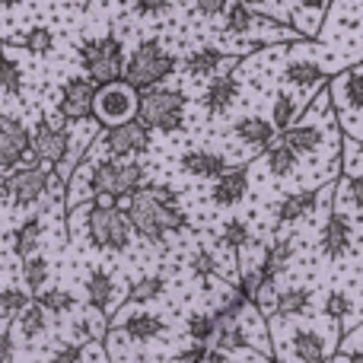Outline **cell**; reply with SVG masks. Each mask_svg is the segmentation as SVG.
Segmentation results:
<instances>
[{
	"instance_id": "1",
	"label": "cell",
	"mask_w": 363,
	"mask_h": 363,
	"mask_svg": "<svg viewBox=\"0 0 363 363\" xmlns=\"http://www.w3.org/2000/svg\"><path fill=\"white\" fill-rule=\"evenodd\" d=\"M128 217L134 223V233L153 245H163L169 233H179L188 226L185 211L179 207V191L169 185H144L128 198Z\"/></svg>"
},
{
	"instance_id": "2",
	"label": "cell",
	"mask_w": 363,
	"mask_h": 363,
	"mask_svg": "<svg viewBox=\"0 0 363 363\" xmlns=\"http://www.w3.org/2000/svg\"><path fill=\"white\" fill-rule=\"evenodd\" d=\"M83 220V236L93 249L102 252H128L134 236V223L128 217V211H121L118 204L115 207H102L96 201H86V204L74 207Z\"/></svg>"
},
{
	"instance_id": "3",
	"label": "cell",
	"mask_w": 363,
	"mask_h": 363,
	"mask_svg": "<svg viewBox=\"0 0 363 363\" xmlns=\"http://www.w3.org/2000/svg\"><path fill=\"white\" fill-rule=\"evenodd\" d=\"M179 67V57L166 48L160 38H144V42L134 45V51L128 55L125 64V80L131 83L138 93L144 89L160 86L163 80H169Z\"/></svg>"
},
{
	"instance_id": "4",
	"label": "cell",
	"mask_w": 363,
	"mask_h": 363,
	"mask_svg": "<svg viewBox=\"0 0 363 363\" xmlns=\"http://www.w3.org/2000/svg\"><path fill=\"white\" fill-rule=\"evenodd\" d=\"M77 57H80L83 74L93 83L106 86V83L125 80V45H121L118 35H99V38H83L80 48H77Z\"/></svg>"
},
{
	"instance_id": "5",
	"label": "cell",
	"mask_w": 363,
	"mask_h": 363,
	"mask_svg": "<svg viewBox=\"0 0 363 363\" xmlns=\"http://www.w3.org/2000/svg\"><path fill=\"white\" fill-rule=\"evenodd\" d=\"M185 115H188V99L179 89H166V86H153L140 93V106H138V118L144 121L150 131L160 134H176L185 128Z\"/></svg>"
},
{
	"instance_id": "6",
	"label": "cell",
	"mask_w": 363,
	"mask_h": 363,
	"mask_svg": "<svg viewBox=\"0 0 363 363\" xmlns=\"http://www.w3.org/2000/svg\"><path fill=\"white\" fill-rule=\"evenodd\" d=\"M89 179H93V198L96 194H112L115 201H121L147 185V169L144 163H134V160L106 157L96 166H89Z\"/></svg>"
},
{
	"instance_id": "7",
	"label": "cell",
	"mask_w": 363,
	"mask_h": 363,
	"mask_svg": "<svg viewBox=\"0 0 363 363\" xmlns=\"http://www.w3.org/2000/svg\"><path fill=\"white\" fill-rule=\"evenodd\" d=\"M48 182H51V172L42 163L4 172V188H0L4 204L6 207H35L38 201L48 198Z\"/></svg>"
},
{
	"instance_id": "8",
	"label": "cell",
	"mask_w": 363,
	"mask_h": 363,
	"mask_svg": "<svg viewBox=\"0 0 363 363\" xmlns=\"http://www.w3.org/2000/svg\"><path fill=\"white\" fill-rule=\"evenodd\" d=\"M138 106L140 93L128 80L106 83V86H99V96H96V121L106 128L125 125V121L138 118Z\"/></svg>"
},
{
	"instance_id": "9",
	"label": "cell",
	"mask_w": 363,
	"mask_h": 363,
	"mask_svg": "<svg viewBox=\"0 0 363 363\" xmlns=\"http://www.w3.org/2000/svg\"><path fill=\"white\" fill-rule=\"evenodd\" d=\"M96 96H99V83H93L86 74L70 77L61 86L57 96V115L67 125H83L86 118H96Z\"/></svg>"
},
{
	"instance_id": "10",
	"label": "cell",
	"mask_w": 363,
	"mask_h": 363,
	"mask_svg": "<svg viewBox=\"0 0 363 363\" xmlns=\"http://www.w3.org/2000/svg\"><path fill=\"white\" fill-rule=\"evenodd\" d=\"M150 128L140 118H131L125 125H115L102 131V150L115 160H131V157H144L150 150Z\"/></svg>"
},
{
	"instance_id": "11",
	"label": "cell",
	"mask_w": 363,
	"mask_h": 363,
	"mask_svg": "<svg viewBox=\"0 0 363 363\" xmlns=\"http://www.w3.org/2000/svg\"><path fill=\"white\" fill-rule=\"evenodd\" d=\"M70 153V131L38 118L32 128V157L42 166H61Z\"/></svg>"
},
{
	"instance_id": "12",
	"label": "cell",
	"mask_w": 363,
	"mask_h": 363,
	"mask_svg": "<svg viewBox=\"0 0 363 363\" xmlns=\"http://www.w3.org/2000/svg\"><path fill=\"white\" fill-rule=\"evenodd\" d=\"M26 153H32V131L10 112H4L0 115V166L4 172L19 169Z\"/></svg>"
},
{
	"instance_id": "13",
	"label": "cell",
	"mask_w": 363,
	"mask_h": 363,
	"mask_svg": "<svg viewBox=\"0 0 363 363\" xmlns=\"http://www.w3.org/2000/svg\"><path fill=\"white\" fill-rule=\"evenodd\" d=\"M351 239H354V226L351 220L345 217V211L341 207H332L325 217V226H322L319 233V252L325 258H345L347 252H351Z\"/></svg>"
},
{
	"instance_id": "14",
	"label": "cell",
	"mask_w": 363,
	"mask_h": 363,
	"mask_svg": "<svg viewBox=\"0 0 363 363\" xmlns=\"http://www.w3.org/2000/svg\"><path fill=\"white\" fill-rule=\"evenodd\" d=\"M249 194V166H230L220 179L211 185V204L213 207H236Z\"/></svg>"
},
{
	"instance_id": "15",
	"label": "cell",
	"mask_w": 363,
	"mask_h": 363,
	"mask_svg": "<svg viewBox=\"0 0 363 363\" xmlns=\"http://www.w3.org/2000/svg\"><path fill=\"white\" fill-rule=\"evenodd\" d=\"M223 64H236V55H226V51L213 48V45H201V48L188 51V55L182 57V70H185L191 80L217 77Z\"/></svg>"
},
{
	"instance_id": "16",
	"label": "cell",
	"mask_w": 363,
	"mask_h": 363,
	"mask_svg": "<svg viewBox=\"0 0 363 363\" xmlns=\"http://www.w3.org/2000/svg\"><path fill=\"white\" fill-rule=\"evenodd\" d=\"M179 169L191 179H220L230 166H226V157L217 150H204V147H194V150H185L179 157Z\"/></svg>"
},
{
	"instance_id": "17",
	"label": "cell",
	"mask_w": 363,
	"mask_h": 363,
	"mask_svg": "<svg viewBox=\"0 0 363 363\" xmlns=\"http://www.w3.org/2000/svg\"><path fill=\"white\" fill-rule=\"evenodd\" d=\"M239 89H242V83H239V77L233 74V70H226V74H217L211 77V83H207L204 96H201V102H204L207 115H223L226 108L233 106V102L239 99Z\"/></svg>"
},
{
	"instance_id": "18",
	"label": "cell",
	"mask_w": 363,
	"mask_h": 363,
	"mask_svg": "<svg viewBox=\"0 0 363 363\" xmlns=\"http://www.w3.org/2000/svg\"><path fill=\"white\" fill-rule=\"evenodd\" d=\"M315 207H319V188H300V191H287L277 201L274 217L281 226H290L306 220L309 213H315Z\"/></svg>"
},
{
	"instance_id": "19",
	"label": "cell",
	"mask_w": 363,
	"mask_h": 363,
	"mask_svg": "<svg viewBox=\"0 0 363 363\" xmlns=\"http://www.w3.org/2000/svg\"><path fill=\"white\" fill-rule=\"evenodd\" d=\"M277 128L271 118H262V115H242V118L233 125V138L245 147H255V150H268L277 140Z\"/></svg>"
},
{
	"instance_id": "20",
	"label": "cell",
	"mask_w": 363,
	"mask_h": 363,
	"mask_svg": "<svg viewBox=\"0 0 363 363\" xmlns=\"http://www.w3.org/2000/svg\"><path fill=\"white\" fill-rule=\"evenodd\" d=\"M121 335L128 341H134V345H150V341L166 335V322L157 313H144V309L140 313H128L121 319Z\"/></svg>"
},
{
	"instance_id": "21",
	"label": "cell",
	"mask_w": 363,
	"mask_h": 363,
	"mask_svg": "<svg viewBox=\"0 0 363 363\" xmlns=\"http://www.w3.org/2000/svg\"><path fill=\"white\" fill-rule=\"evenodd\" d=\"M290 354L296 363H328V341L315 328H294L290 332Z\"/></svg>"
},
{
	"instance_id": "22",
	"label": "cell",
	"mask_w": 363,
	"mask_h": 363,
	"mask_svg": "<svg viewBox=\"0 0 363 363\" xmlns=\"http://www.w3.org/2000/svg\"><path fill=\"white\" fill-rule=\"evenodd\" d=\"M42 236H45V223L38 213H32V217H26L23 223L16 226V230L10 233V249L16 258H32L38 255V249H42Z\"/></svg>"
},
{
	"instance_id": "23",
	"label": "cell",
	"mask_w": 363,
	"mask_h": 363,
	"mask_svg": "<svg viewBox=\"0 0 363 363\" xmlns=\"http://www.w3.org/2000/svg\"><path fill=\"white\" fill-rule=\"evenodd\" d=\"M332 99L338 106H347L351 112H363V67H354V70H345L332 80Z\"/></svg>"
},
{
	"instance_id": "24",
	"label": "cell",
	"mask_w": 363,
	"mask_h": 363,
	"mask_svg": "<svg viewBox=\"0 0 363 363\" xmlns=\"http://www.w3.org/2000/svg\"><path fill=\"white\" fill-rule=\"evenodd\" d=\"M281 140L294 147L300 157H313V153H319L322 144H325V131H322L319 125H313V121H296L294 128L281 131Z\"/></svg>"
},
{
	"instance_id": "25",
	"label": "cell",
	"mask_w": 363,
	"mask_h": 363,
	"mask_svg": "<svg viewBox=\"0 0 363 363\" xmlns=\"http://www.w3.org/2000/svg\"><path fill=\"white\" fill-rule=\"evenodd\" d=\"M262 163L274 179H287L300 169V153H296L290 144H284L281 134H277L274 144H271L268 150H262Z\"/></svg>"
},
{
	"instance_id": "26",
	"label": "cell",
	"mask_w": 363,
	"mask_h": 363,
	"mask_svg": "<svg viewBox=\"0 0 363 363\" xmlns=\"http://www.w3.org/2000/svg\"><path fill=\"white\" fill-rule=\"evenodd\" d=\"M325 67L313 57H294V61L284 67V83L296 89H315L319 83H325Z\"/></svg>"
},
{
	"instance_id": "27",
	"label": "cell",
	"mask_w": 363,
	"mask_h": 363,
	"mask_svg": "<svg viewBox=\"0 0 363 363\" xmlns=\"http://www.w3.org/2000/svg\"><path fill=\"white\" fill-rule=\"evenodd\" d=\"M309 306H313V290L309 287H287L274 296L271 313H274V319H300V315L309 313Z\"/></svg>"
},
{
	"instance_id": "28",
	"label": "cell",
	"mask_w": 363,
	"mask_h": 363,
	"mask_svg": "<svg viewBox=\"0 0 363 363\" xmlns=\"http://www.w3.org/2000/svg\"><path fill=\"white\" fill-rule=\"evenodd\" d=\"M83 290H86V300H89V306L96 309V313H106L108 306H112V300H115V277L108 274V271H102V268H96V271H89L86 274V284H83Z\"/></svg>"
},
{
	"instance_id": "29",
	"label": "cell",
	"mask_w": 363,
	"mask_h": 363,
	"mask_svg": "<svg viewBox=\"0 0 363 363\" xmlns=\"http://www.w3.org/2000/svg\"><path fill=\"white\" fill-rule=\"evenodd\" d=\"M262 19L264 16H258L255 6H245V4H239V0H233L223 16V29H226V35H249V32H255V26L262 23Z\"/></svg>"
},
{
	"instance_id": "30",
	"label": "cell",
	"mask_w": 363,
	"mask_h": 363,
	"mask_svg": "<svg viewBox=\"0 0 363 363\" xmlns=\"http://www.w3.org/2000/svg\"><path fill=\"white\" fill-rule=\"evenodd\" d=\"M300 115H303V106L296 102V96L290 89H281L274 96V102H271V121H274V128L277 131H287V128H294L300 121Z\"/></svg>"
},
{
	"instance_id": "31",
	"label": "cell",
	"mask_w": 363,
	"mask_h": 363,
	"mask_svg": "<svg viewBox=\"0 0 363 363\" xmlns=\"http://www.w3.org/2000/svg\"><path fill=\"white\" fill-rule=\"evenodd\" d=\"M213 345H217L220 351H226V354H233V351H249L252 341H249V332H245L242 319H239V322H220Z\"/></svg>"
},
{
	"instance_id": "32",
	"label": "cell",
	"mask_w": 363,
	"mask_h": 363,
	"mask_svg": "<svg viewBox=\"0 0 363 363\" xmlns=\"http://www.w3.org/2000/svg\"><path fill=\"white\" fill-rule=\"evenodd\" d=\"M32 300H35V296H32L29 290H19V287L0 290V315H4V325H13V319H19V315L29 309Z\"/></svg>"
},
{
	"instance_id": "33",
	"label": "cell",
	"mask_w": 363,
	"mask_h": 363,
	"mask_svg": "<svg viewBox=\"0 0 363 363\" xmlns=\"http://www.w3.org/2000/svg\"><path fill=\"white\" fill-rule=\"evenodd\" d=\"M166 277L163 274H144L128 287V303H150V300H160L166 294Z\"/></svg>"
},
{
	"instance_id": "34",
	"label": "cell",
	"mask_w": 363,
	"mask_h": 363,
	"mask_svg": "<svg viewBox=\"0 0 363 363\" xmlns=\"http://www.w3.org/2000/svg\"><path fill=\"white\" fill-rule=\"evenodd\" d=\"M220 242L233 252H242L252 245V226L245 223L242 217H230L223 226H220Z\"/></svg>"
},
{
	"instance_id": "35",
	"label": "cell",
	"mask_w": 363,
	"mask_h": 363,
	"mask_svg": "<svg viewBox=\"0 0 363 363\" xmlns=\"http://www.w3.org/2000/svg\"><path fill=\"white\" fill-rule=\"evenodd\" d=\"M48 315L51 313L42 306V303L32 300L29 309L19 315V335H23V338H42V335L48 332Z\"/></svg>"
},
{
	"instance_id": "36",
	"label": "cell",
	"mask_w": 363,
	"mask_h": 363,
	"mask_svg": "<svg viewBox=\"0 0 363 363\" xmlns=\"http://www.w3.org/2000/svg\"><path fill=\"white\" fill-rule=\"evenodd\" d=\"M19 45H23L29 55L45 57V55H51V48H55V32H51L48 26H29L26 35L19 38Z\"/></svg>"
},
{
	"instance_id": "37",
	"label": "cell",
	"mask_w": 363,
	"mask_h": 363,
	"mask_svg": "<svg viewBox=\"0 0 363 363\" xmlns=\"http://www.w3.org/2000/svg\"><path fill=\"white\" fill-rule=\"evenodd\" d=\"M185 332L191 341L211 345V341L217 338V319H213V313H191L185 319Z\"/></svg>"
},
{
	"instance_id": "38",
	"label": "cell",
	"mask_w": 363,
	"mask_h": 363,
	"mask_svg": "<svg viewBox=\"0 0 363 363\" xmlns=\"http://www.w3.org/2000/svg\"><path fill=\"white\" fill-rule=\"evenodd\" d=\"M23 281H26V287H29L32 296L42 294L45 284H48V258H42V255L26 258L23 262Z\"/></svg>"
},
{
	"instance_id": "39",
	"label": "cell",
	"mask_w": 363,
	"mask_h": 363,
	"mask_svg": "<svg viewBox=\"0 0 363 363\" xmlns=\"http://www.w3.org/2000/svg\"><path fill=\"white\" fill-rule=\"evenodd\" d=\"M322 313L328 315L332 322H345L347 315L354 313V300L347 296V290H328L325 294V300H322Z\"/></svg>"
},
{
	"instance_id": "40",
	"label": "cell",
	"mask_w": 363,
	"mask_h": 363,
	"mask_svg": "<svg viewBox=\"0 0 363 363\" xmlns=\"http://www.w3.org/2000/svg\"><path fill=\"white\" fill-rule=\"evenodd\" d=\"M35 303H42L51 315H64V313H70V309L77 306L74 294H67V290H61V287H51V290L35 294Z\"/></svg>"
},
{
	"instance_id": "41",
	"label": "cell",
	"mask_w": 363,
	"mask_h": 363,
	"mask_svg": "<svg viewBox=\"0 0 363 363\" xmlns=\"http://www.w3.org/2000/svg\"><path fill=\"white\" fill-rule=\"evenodd\" d=\"M0 86H4V96L13 99V96L23 93V67L19 61H13L10 55L4 57V74H0Z\"/></svg>"
},
{
	"instance_id": "42",
	"label": "cell",
	"mask_w": 363,
	"mask_h": 363,
	"mask_svg": "<svg viewBox=\"0 0 363 363\" xmlns=\"http://www.w3.org/2000/svg\"><path fill=\"white\" fill-rule=\"evenodd\" d=\"M176 6V0H131L134 16H163Z\"/></svg>"
},
{
	"instance_id": "43",
	"label": "cell",
	"mask_w": 363,
	"mask_h": 363,
	"mask_svg": "<svg viewBox=\"0 0 363 363\" xmlns=\"http://www.w3.org/2000/svg\"><path fill=\"white\" fill-rule=\"evenodd\" d=\"M341 194L351 201V207L363 213V176H345L341 179Z\"/></svg>"
},
{
	"instance_id": "44",
	"label": "cell",
	"mask_w": 363,
	"mask_h": 363,
	"mask_svg": "<svg viewBox=\"0 0 363 363\" xmlns=\"http://www.w3.org/2000/svg\"><path fill=\"white\" fill-rule=\"evenodd\" d=\"M51 363H83V345L77 341H61L51 354Z\"/></svg>"
},
{
	"instance_id": "45",
	"label": "cell",
	"mask_w": 363,
	"mask_h": 363,
	"mask_svg": "<svg viewBox=\"0 0 363 363\" xmlns=\"http://www.w3.org/2000/svg\"><path fill=\"white\" fill-rule=\"evenodd\" d=\"M207 354H211V347L201 345V341H191V345L182 347L176 357H172V363H207Z\"/></svg>"
},
{
	"instance_id": "46",
	"label": "cell",
	"mask_w": 363,
	"mask_h": 363,
	"mask_svg": "<svg viewBox=\"0 0 363 363\" xmlns=\"http://www.w3.org/2000/svg\"><path fill=\"white\" fill-rule=\"evenodd\" d=\"M191 271H194L198 277H211L213 271H217V258H213L207 249H198V252L191 255Z\"/></svg>"
},
{
	"instance_id": "47",
	"label": "cell",
	"mask_w": 363,
	"mask_h": 363,
	"mask_svg": "<svg viewBox=\"0 0 363 363\" xmlns=\"http://www.w3.org/2000/svg\"><path fill=\"white\" fill-rule=\"evenodd\" d=\"M194 10L207 19H217V16H226L230 10V0H194Z\"/></svg>"
},
{
	"instance_id": "48",
	"label": "cell",
	"mask_w": 363,
	"mask_h": 363,
	"mask_svg": "<svg viewBox=\"0 0 363 363\" xmlns=\"http://www.w3.org/2000/svg\"><path fill=\"white\" fill-rule=\"evenodd\" d=\"M0 360H4V363L16 360V341H13L10 325H4V335H0Z\"/></svg>"
},
{
	"instance_id": "49",
	"label": "cell",
	"mask_w": 363,
	"mask_h": 363,
	"mask_svg": "<svg viewBox=\"0 0 363 363\" xmlns=\"http://www.w3.org/2000/svg\"><path fill=\"white\" fill-rule=\"evenodd\" d=\"M338 363H363V345H354L351 351L345 347V351H341V360H338Z\"/></svg>"
},
{
	"instance_id": "50",
	"label": "cell",
	"mask_w": 363,
	"mask_h": 363,
	"mask_svg": "<svg viewBox=\"0 0 363 363\" xmlns=\"http://www.w3.org/2000/svg\"><path fill=\"white\" fill-rule=\"evenodd\" d=\"M303 4V10H309V13H315V16H322V13L328 10V4H332V0H300Z\"/></svg>"
},
{
	"instance_id": "51",
	"label": "cell",
	"mask_w": 363,
	"mask_h": 363,
	"mask_svg": "<svg viewBox=\"0 0 363 363\" xmlns=\"http://www.w3.org/2000/svg\"><path fill=\"white\" fill-rule=\"evenodd\" d=\"M207 363H230V354L220 351V347H211V354H207Z\"/></svg>"
},
{
	"instance_id": "52",
	"label": "cell",
	"mask_w": 363,
	"mask_h": 363,
	"mask_svg": "<svg viewBox=\"0 0 363 363\" xmlns=\"http://www.w3.org/2000/svg\"><path fill=\"white\" fill-rule=\"evenodd\" d=\"M239 4H245V6H262V4H268V0H239Z\"/></svg>"
},
{
	"instance_id": "53",
	"label": "cell",
	"mask_w": 363,
	"mask_h": 363,
	"mask_svg": "<svg viewBox=\"0 0 363 363\" xmlns=\"http://www.w3.org/2000/svg\"><path fill=\"white\" fill-rule=\"evenodd\" d=\"M354 150H357V160H360V163H363V138L357 140V144H354Z\"/></svg>"
},
{
	"instance_id": "54",
	"label": "cell",
	"mask_w": 363,
	"mask_h": 363,
	"mask_svg": "<svg viewBox=\"0 0 363 363\" xmlns=\"http://www.w3.org/2000/svg\"><path fill=\"white\" fill-rule=\"evenodd\" d=\"M23 0H4V10H13V6H19Z\"/></svg>"
}]
</instances>
